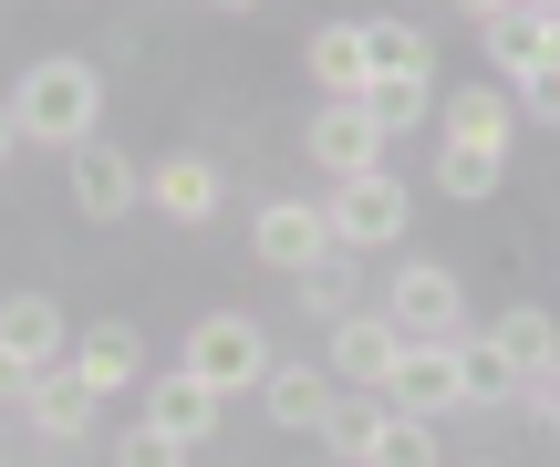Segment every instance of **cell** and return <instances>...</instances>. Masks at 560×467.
Here are the masks:
<instances>
[{"mask_svg":"<svg viewBox=\"0 0 560 467\" xmlns=\"http://www.w3.org/2000/svg\"><path fill=\"white\" fill-rule=\"evenodd\" d=\"M322 219H332V249H353V260H363V249H395V240H405V177H395V166L342 177Z\"/></svg>","mask_w":560,"mask_h":467,"instance_id":"cell-2","label":"cell"},{"mask_svg":"<svg viewBox=\"0 0 560 467\" xmlns=\"http://www.w3.org/2000/svg\"><path fill=\"white\" fill-rule=\"evenodd\" d=\"M249 249H260L270 270H291V281H301L312 260H332V219H322L312 198H270L260 219H249Z\"/></svg>","mask_w":560,"mask_h":467,"instance_id":"cell-7","label":"cell"},{"mask_svg":"<svg viewBox=\"0 0 560 467\" xmlns=\"http://www.w3.org/2000/svg\"><path fill=\"white\" fill-rule=\"evenodd\" d=\"M457 312H467V291H457L446 260H405L395 291H384V323H395L405 343H457Z\"/></svg>","mask_w":560,"mask_h":467,"instance_id":"cell-3","label":"cell"},{"mask_svg":"<svg viewBox=\"0 0 560 467\" xmlns=\"http://www.w3.org/2000/svg\"><path fill=\"white\" fill-rule=\"evenodd\" d=\"M395 353H405V332L384 323V312H342V323H332V385H353V395H384Z\"/></svg>","mask_w":560,"mask_h":467,"instance_id":"cell-9","label":"cell"},{"mask_svg":"<svg viewBox=\"0 0 560 467\" xmlns=\"http://www.w3.org/2000/svg\"><path fill=\"white\" fill-rule=\"evenodd\" d=\"M540 11H560V0H540Z\"/></svg>","mask_w":560,"mask_h":467,"instance_id":"cell-35","label":"cell"},{"mask_svg":"<svg viewBox=\"0 0 560 467\" xmlns=\"http://www.w3.org/2000/svg\"><path fill=\"white\" fill-rule=\"evenodd\" d=\"M457 11H478V21H499V11H509V0H457Z\"/></svg>","mask_w":560,"mask_h":467,"instance_id":"cell-32","label":"cell"},{"mask_svg":"<svg viewBox=\"0 0 560 467\" xmlns=\"http://www.w3.org/2000/svg\"><path fill=\"white\" fill-rule=\"evenodd\" d=\"M478 32H488V62H499L509 83H520L529 62L550 52V11H540V0H509V11H499V21H478Z\"/></svg>","mask_w":560,"mask_h":467,"instance_id":"cell-17","label":"cell"},{"mask_svg":"<svg viewBox=\"0 0 560 467\" xmlns=\"http://www.w3.org/2000/svg\"><path fill=\"white\" fill-rule=\"evenodd\" d=\"M509 94H520V104H529L540 125H560V62H529V73L509 83Z\"/></svg>","mask_w":560,"mask_h":467,"instance_id":"cell-27","label":"cell"},{"mask_svg":"<svg viewBox=\"0 0 560 467\" xmlns=\"http://www.w3.org/2000/svg\"><path fill=\"white\" fill-rule=\"evenodd\" d=\"M384 406L436 427L446 406H467V353H457V343H405V353H395V374H384Z\"/></svg>","mask_w":560,"mask_h":467,"instance_id":"cell-4","label":"cell"},{"mask_svg":"<svg viewBox=\"0 0 560 467\" xmlns=\"http://www.w3.org/2000/svg\"><path fill=\"white\" fill-rule=\"evenodd\" d=\"M363 62H374V73H425L436 42H425L416 21H363Z\"/></svg>","mask_w":560,"mask_h":467,"instance_id":"cell-21","label":"cell"},{"mask_svg":"<svg viewBox=\"0 0 560 467\" xmlns=\"http://www.w3.org/2000/svg\"><path fill=\"white\" fill-rule=\"evenodd\" d=\"M446 136H467V145H509V94H457V104H446Z\"/></svg>","mask_w":560,"mask_h":467,"instance_id":"cell-25","label":"cell"},{"mask_svg":"<svg viewBox=\"0 0 560 467\" xmlns=\"http://www.w3.org/2000/svg\"><path fill=\"white\" fill-rule=\"evenodd\" d=\"M11 395H32V364H11V353H0V406H11Z\"/></svg>","mask_w":560,"mask_h":467,"instance_id":"cell-30","label":"cell"},{"mask_svg":"<svg viewBox=\"0 0 560 467\" xmlns=\"http://www.w3.org/2000/svg\"><path fill=\"white\" fill-rule=\"evenodd\" d=\"M11 115H21V145H62V156H73V145L94 136V115H104L94 62H73V52L32 62V73L11 83Z\"/></svg>","mask_w":560,"mask_h":467,"instance_id":"cell-1","label":"cell"},{"mask_svg":"<svg viewBox=\"0 0 560 467\" xmlns=\"http://www.w3.org/2000/svg\"><path fill=\"white\" fill-rule=\"evenodd\" d=\"M488 343H499V364L520 374V385H529V374H550V364H560V332H550V312H529V302L509 312V323L488 332Z\"/></svg>","mask_w":560,"mask_h":467,"instance_id":"cell-19","label":"cell"},{"mask_svg":"<svg viewBox=\"0 0 560 467\" xmlns=\"http://www.w3.org/2000/svg\"><path fill=\"white\" fill-rule=\"evenodd\" d=\"M301 52H312V83L332 104H363V83H374V62H363V21H322Z\"/></svg>","mask_w":560,"mask_h":467,"instance_id":"cell-13","label":"cell"},{"mask_svg":"<svg viewBox=\"0 0 560 467\" xmlns=\"http://www.w3.org/2000/svg\"><path fill=\"white\" fill-rule=\"evenodd\" d=\"M540 62H560V11H550V52H540Z\"/></svg>","mask_w":560,"mask_h":467,"instance_id":"cell-33","label":"cell"},{"mask_svg":"<svg viewBox=\"0 0 560 467\" xmlns=\"http://www.w3.org/2000/svg\"><path fill=\"white\" fill-rule=\"evenodd\" d=\"M363 115H374L384 136H405V125L425 115V73H374V83H363Z\"/></svg>","mask_w":560,"mask_h":467,"instance_id":"cell-22","label":"cell"},{"mask_svg":"<svg viewBox=\"0 0 560 467\" xmlns=\"http://www.w3.org/2000/svg\"><path fill=\"white\" fill-rule=\"evenodd\" d=\"M457 353H467V406H499V395H520V374L499 364V343H488V332H478V343H457Z\"/></svg>","mask_w":560,"mask_h":467,"instance_id":"cell-26","label":"cell"},{"mask_svg":"<svg viewBox=\"0 0 560 467\" xmlns=\"http://www.w3.org/2000/svg\"><path fill=\"white\" fill-rule=\"evenodd\" d=\"M363 467H436V427H425V416H384V436H374Z\"/></svg>","mask_w":560,"mask_h":467,"instance_id":"cell-24","label":"cell"},{"mask_svg":"<svg viewBox=\"0 0 560 467\" xmlns=\"http://www.w3.org/2000/svg\"><path fill=\"white\" fill-rule=\"evenodd\" d=\"M11 145H21V115H11V104H0V166H11Z\"/></svg>","mask_w":560,"mask_h":467,"instance_id":"cell-31","label":"cell"},{"mask_svg":"<svg viewBox=\"0 0 560 467\" xmlns=\"http://www.w3.org/2000/svg\"><path fill=\"white\" fill-rule=\"evenodd\" d=\"M21 406H32V427L52 436V447H73V436H94V406H104V395L83 385L73 364H52V374H32V395H21Z\"/></svg>","mask_w":560,"mask_h":467,"instance_id":"cell-12","label":"cell"},{"mask_svg":"<svg viewBox=\"0 0 560 467\" xmlns=\"http://www.w3.org/2000/svg\"><path fill=\"white\" fill-rule=\"evenodd\" d=\"M62 177H73V208H83V219H136V208H145L136 156H115L104 136H83L73 156H62Z\"/></svg>","mask_w":560,"mask_h":467,"instance_id":"cell-6","label":"cell"},{"mask_svg":"<svg viewBox=\"0 0 560 467\" xmlns=\"http://www.w3.org/2000/svg\"><path fill=\"white\" fill-rule=\"evenodd\" d=\"M208 11H260V0H208Z\"/></svg>","mask_w":560,"mask_h":467,"instance_id":"cell-34","label":"cell"},{"mask_svg":"<svg viewBox=\"0 0 560 467\" xmlns=\"http://www.w3.org/2000/svg\"><path fill=\"white\" fill-rule=\"evenodd\" d=\"M260 406H270V427L322 436V416H332V374H312V364H270V374H260Z\"/></svg>","mask_w":560,"mask_h":467,"instance_id":"cell-15","label":"cell"},{"mask_svg":"<svg viewBox=\"0 0 560 467\" xmlns=\"http://www.w3.org/2000/svg\"><path fill=\"white\" fill-rule=\"evenodd\" d=\"M187 447H177V436H156V427H136V436H125V447H115V467H177Z\"/></svg>","mask_w":560,"mask_h":467,"instance_id":"cell-28","label":"cell"},{"mask_svg":"<svg viewBox=\"0 0 560 467\" xmlns=\"http://www.w3.org/2000/svg\"><path fill=\"white\" fill-rule=\"evenodd\" d=\"M145 208L177 219V229H208V219H219V166H208V156H156V166H145Z\"/></svg>","mask_w":560,"mask_h":467,"instance_id":"cell-11","label":"cell"},{"mask_svg":"<svg viewBox=\"0 0 560 467\" xmlns=\"http://www.w3.org/2000/svg\"><path fill=\"white\" fill-rule=\"evenodd\" d=\"M0 353L32 374L62 364V302H42V291H21V302H0Z\"/></svg>","mask_w":560,"mask_h":467,"instance_id":"cell-14","label":"cell"},{"mask_svg":"<svg viewBox=\"0 0 560 467\" xmlns=\"http://www.w3.org/2000/svg\"><path fill=\"white\" fill-rule=\"evenodd\" d=\"M499 177H509V145H467V136H446V156H436V187H446V198L478 208Z\"/></svg>","mask_w":560,"mask_h":467,"instance_id":"cell-20","label":"cell"},{"mask_svg":"<svg viewBox=\"0 0 560 467\" xmlns=\"http://www.w3.org/2000/svg\"><path fill=\"white\" fill-rule=\"evenodd\" d=\"M187 374H208L219 395L260 385V374H270V343H260V323H249V312H208V323L187 332Z\"/></svg>","mask_w":560,"mask_h":467,"instance_id":"cell-5","label":"cell"},{"mask_svg":"<svg viewBox=\"0 0 560 467\" xmlns=\"http://www.w3.org/2000/svg\"><path fill=\"white\" fill-rule=\"evenodd\" d=\"M520 406L540 416V427H560V364H550V374H529V385H520Z\"/></svg>","mask_w":560,"mask_h":467,"instance_id":"cell-29","label":"cell"},{"mask_svg":"<svg viewBox=\"0 0 560 467\" xmlns=\"http://www.w3.org/2000/svg\"><path fill=\"white\" fill-rule=\"evenodd\" d=\"M219 406H229V395L219 385H208V374H145V427H156V436H177V447H198V436L208 427H219Z\"/></svg>","mask_w":560,"mask_h":467,"instance_id":"cell-10","label":"cell"},{"mask_svg":"<svg viewBox=\"0 0 560 467\" xmlns=\"http://www.w3.org/2000/svg\"><path fill=\"white\" fill-rule=\"evenodd\" d=\"M301 302H312L322 323H342V312H363V302H353V249H332V260H312V270H301Z\"/></svg>","mask_w":560,"mask_h":467,"instance_id":"cell-23","label":"cell"},{"mask_svg":"<svg viewBox=\"0 0 560 467\" xmlns=\"http://www.w3.org/2000/svg\"><path fill=\"white\" fill-rule=\"evenodd\" d=\"M73 374H83V385H94V395H125V385H136V374H145V343H136V332H125V323H94V332H83V343H73Z\"/></svg>","mask_w":560,"mask_h":467,"instance_id":"cell-16","label":"cell"},{"mask_svg":"<svg viewBox=\"0 0 560 467\" xmlns=\"http://www.w3.org/2000/svg\"><path fill=\"white\" fill-rule=\"evenodd\" d=\"M384 416H395L384 395H332V416H322V447H332L342 467H363V457H374V436H384Z\"/></svg>","mask_w":560,"mask_h":467,"instance_id":"cell-18","label":"cell"},{"mask_svg":"<svg viewBox=\"0 0 560 467\" xmlns=\"http://www.w3.org/2000/svg\"><path fill=\"white\" fill-rule=\"evenodd\" d=\"M312 166H322V177H374V166H384V125L374 115H363V104H322V115H312Z\"/></svg>","mask_w":560,"mask_h":467,"instance_id":"cell-8","label":"cell"}]
</instances>
